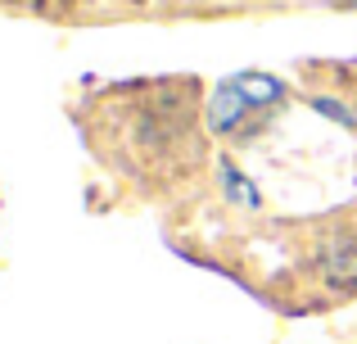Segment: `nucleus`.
I'll list each match as a JSON object with an SVG mask.
<instances>
[{
  "label": "nucleus",
  "instance_id": "obj_1",
  "mask_svg": "<svg viewBox=\"0 0 357 344\" xmlns=\"http://www.w3.org/2000/svg\"><path fill=\"white\" fill-rule=\"evenodd\" d=\"M280 96V82L267 77V73H244V77H231L227 87L213 100V123L218 127H236L240 118H249L253 109H262L267 100Z\"/></svg>",
  "mask_w": 357,
  "mask_h": 344
}]
</instances>
